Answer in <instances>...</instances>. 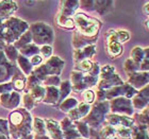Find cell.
<instances>
[{
    "label": "cell",
    "instance_id": "obj_1",
    "mask_svg": "<svg viewBox=\"0 0 149 139\" xmlns=\"http://www.w3.org/2000/svg\"><path fill=\"white\" fill-rule=\"evenodd\" d=\"M74 19H76V25H77L78 29L84 35L92 36L98 30V22L96 20H94V19L88 18V17H86L83 14L76 15V18Z\"/></svg>",
    "mask_w": 149,
    "mask_h": 139
},
{
    "label": "cell",
    "instance_id": "obj_2",
    "mask_svg": "<svg viewBox=\"0 0 149 139\" xmlns=\"http://www.w3.org/2000/svg\"><path fill=\"white\" fill-rule=\"evenodd\" d=\"M108 50L112 56H117L123 52V47L118 43L115 32H110L109 37H108Z\"/></svg>",
    "mask_w": 149,
    "mask_h": 139
},
{
    "label": "cell",
    "instance_id": "obj_3",
    "mask_svg": "<svg viewBox=\"0 0 149 139\" xmlns=\"http://www.w3.org/2000/svg\"><path fill=\"white\" fill-rule=\"evenodd\" d=\"M132 57L135 62H141L144 57V52L143 50L141 49V48H135L133 50V52H132Z\"/></svg>",
    "mask_w": 149,
    "mask_h": 139
},
{
    "label": "cell",
    "instance_id": "obj_4",
    "mask_svg": "<svg viewBox=\"0 0 149 139\" xmlns=\"http://www.w3.org/2000/svg\"><path fill=\"white\" fill-rule=\"evenodd\" d=\"M116 37H117V40H119L121 43H125L130 38V35L127 31H119L118 33H116Z\"/></svg>",
    "mask_w": 149,
    "mask_h": 139
},
{
    "label": "cell",
    "instance_id": "obj_5",
    "mask_svg": "<svg viewBox=\"0 0 149 139\" xmlns=\"http://www.w3.org/2000/svg\"><path fill=\"white\" fill-rule=\"evenodd\" d=\"M118 134L123 138H129V137H131V131L128 127H125L118 129Z\"/></svg>",
    "mask_w": 149,
    "mask_h": 139
},
{
    "label": "cell",
    "instance_id": "obj_6",
    "mask_svg": "<svg viewBox=\"0 0 149 139\" xmlns=\"http://www.w3.org/2000/svg\"><path fill=\"white\" fill-rule=\"evenodd\" d=\"M83 98L84 100L86 101V102H93L94 100V93L93 91H91V90H87V91H85L83 95Z\"/></svg>",
    "mask_w": 149,
    "mask_h": 139
},
{
    "label": "cell",
    "instance_id": "obj_7",
    "mask_svg": "<svg viewBox=\"0 0 149 139\" xmlns=\"http://www.w3.org/2000/svg\"><path fill=\"white\" fill-rule=\"evenodd\" d=\"M11 119H12V122L14 124H18L19 122L22 121V116H20L18 113H14V114L12 115Z\"/></svg>",
    "mask_w": 149,
    "mask_h": 139
},
{
    "label": "cell",
    "instance_id": "obj_8",
    "mask_svg": "<svg viewBox=\"0 0 149 139\" xmlns=\"http://www.w3.org/2000/svg\"><path fill=\"white\" fill-rule=\"evenodd\" d=\"M80 66L83 70H90L91 67H92V64H91V62H88V61H84V62L81 63Z\"/></svg>",
    "mask_w": 149,
    "mask_h": 139
},
{
    "label": "cell",
    "instance_id": "obj_9",
    "mask_svg": "<svg viewBox=\"0 0 149 139\" xmlns=\"http://www.w3.org/2000/svg\"><path fill=\"white\" fill-rule=\"evenodd\" d=\"M15 86L17 87V88H19V89H22V87H24V83H22V81H20V80L16 81V84H15Z\"/></svg>",
    "mask_w": 149,
    "mask_h": 139
},
{
    "label": "cell",
    "instance_id": "obj_10",
    "mask_svg": "<svg viewBox=\"0 0 149 139\" xmlns=\"http://www.w3.org/2000/svg\"><path fill=\"white\" fill-rule=\"evenodd\" d=\"M144 13L149 17V2L146 3V4L144 6Z\"/></svg>",
    "mask_w": 149,
    "mask_h": 139
},
{
    "label": "cell",
    "instance_id": "obj_11",
    "mask_svg": "<svg viewBox=\"0 0 149 139\" xmlns=\"http://www.w3.org/2000/svg\"><path fill=\"white\" fill-rule=\"evenodd\" d=\"M34 59H35L34 61H32L33 63H38V62H40V56H35Z\"/></svg>",
    "mask_w": 149,
    "mask_h": 139
},
{
    "label": "cell",
    "instance_id": "obj_12",
    "mask_svg": "<svg viewBox=\"0 0 149 139\" xmlns=\"http://www.w3.org/2000/svg\"><path fill=\"white\" fill-rule=\"evenodd\" d=\"M146 26H147V28L149 29V19H148V21L146 22Z\"/></svg>",
    "mask_w": 149,
    "mask_h": 139
}]
</instances>
